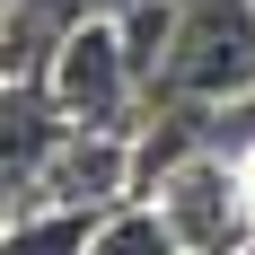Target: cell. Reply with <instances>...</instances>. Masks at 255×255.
<instances>
[{"mask_svg":"<svg viewBox=\"0 0 255 255\" xmlns=\"http://www.w3.org/2000/svg\"><path fill=\"white\" fill-rule=\"evenodd\" d=\"M35 79L62 97L71 124H97V132H132L141 115H150V97H158L150 79H141V62H132V44H124L115 18H79Z\"/></svg>","mask_w":255,"mask_h":255,"instance_id":"obj_1","label":"cell"},{"mask_svg":"<svg viewBox=\"0 0 255 255\" xmlns=\"http://www.w3.org/2000/svg\"><path fill=\"white\" fill-rule=\"evenodd\" d=\"M158 97H211V106L255 97V0H176Z\"/></svg>","mask_w":255,"mask_h":255,"instance_id":"obj_2","label":"cell"},{"mask_svg":"<svg viewBox=\"0 0 255 255\" xmlns=\"http://www.w3.org/2000/svg\"><path fill=\"white\" fill-rule=\"evenodd\" d=\"M158 211H167V229L185 238V255H255V203L247 185H238L229 150H194L176 158L158 185H141Z\"/></svg>","mask_w":255,"mask_h":255,"instance_id":"obj_3","label":"cell"},{"mask_svg":"<svg viewBox=\"0 0 255 255\" xmlns=\"http://www.w3.org/2000/svg\"><path fill=\"white\" fill-rule=\"evenodd\" d=\"M62 132H71V115H62V97L44 79H9V97H0V194L9 203L35 194L44 158L62 150Z\"/></svg>","mask_w":255,"mask_h":255,"instance_id":"obj_4","label":"cell"},{"mask_svg":"<svg viewBox=\"0 0 255 255\" xmlns=\"http://www.w3.org/2000/svg\"><path fill=\"white\" fill-rule=\"evenodd\" d=\"M97 238V211L79 203H18L9 229H0V255H88Z\"/></svg>","mask_w":255,"mask_h":255,"instance_id":"obj_5","label":"cell"},{"mask_svg":"<svg viewBox=\"0 0 255 255\" xmlns=\"http://www.w3.org/2000/svg\"><path fill=\"white\" fill-rule=\"evenodd\" d=\"M88 255H185V238L167 229V211H158L150 194H132V203L97 211V238H88Z\"/></svg>","mask_w":255,"mask_h":255,"instance_id":"obj_6","label":"cell"},{"mask_svg":"<svg viewBox=\"0 0 255 255\" xmlns=\"http://www.w3.org/2000/svg\"><path fill=\"white\" fill-rule=\"evenodd\" d=\"M132 9H150V0H97V18H132Z\"/></svg>","mask_w":255,"mask_h":255,"instance_id":"obj_7","label":"cell"}]
</instances>
